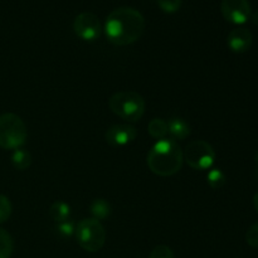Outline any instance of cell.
I'll return each mask as SVG.
<instances>
[{
	"label": "cell",
	"instance_id": "1",
	"mask_svg": "<svg viewBox=\"0 0 258 258\" xmlns=\"http://www.w3.org/2000/svg\"><path fill=\"white\" fill-rule=\"evenodd\" d=\"M145 29V18L139 10L121 7L108 14L105 23L107 39L118 47L130 45L139 40Z\"/></svg>",
	"mask_w": 258,
	"mask_h": 258
},
{
	"label": "cell",
	"instance_id": "2",
	"mask_svg": "<svg viewBox=\"0 0 258 258\" xmlns=\"http://www.w3.org/2000/svg\"><path fill=\"white\" fill-rule=\"evenodd\" d=\"M148 166L155 175L171 176L181 170L184 163L183 150L174 139L158 140L148 153Z\"/></svg>",
	"mask_w": 258,
	"mask_h": 258
},
{
	"label": "cell",
	"instance_id": "3",
	"mask_svg": "<svg viewBox=\"0 0 258 258\" xmlns=\"http://www.w3.org/2000/svg\"><path fill=\"white\" fill-rule=\"evenodd\" d=\"M110 110L127 122H138L145 113L146 103L143 96L135 91H118L108 100Z\"/></svg>",
	"mask_w": 258,
	"mask_h": 258
},
{
	"label": "cell",
	"instance_id": "4",
	"mask_svg": "<svg viewBox=\"0 0 258 258\" xmlns=\"http://www.w3.org/2000/svg\"><path fill=\"white\" fill-rule=\"evenodd\" d=\"M28 138L24 121L18 115L7 112L0 115V148L15 150L22 148Z\"/></svg>",
	"mask_w": 258,
	"mask_h": 258
},
{
	"label": "cell",
	"instance_id": "5",
	"mask_svg": "<svg viewBox=\"0 0 258 258\" xmlns=\"http://www.w3.org/2000/svg\"><path fill=\"white\" fill-rule=\"evenodd\" d=\"M76 238L80 247L90 253L102 249L106 242V231L100 221L85 218L76 226Z\"/></svg>",
	"mask_w": 258,
	"mask_h": 258
},
{
	"label": "cell",
	"instance_id": "6",
	"mask_svg": "<svg viewBox=\"0 0 258 258\" xmlns=\"http://www.w3.org/2000/svg\"><path fill=\"white\" fill-rule=\"evenodd\" d=\"M184 161L194 170H208L216 160L213 146L204 140H194L183 151Z\"/></svg>",
	"mask_w": 258,
	"mask_h": 258
},
{
	"label": "cell",
	"instance_id": "7",
	"mask_svg": "<svg viewBox=\"0 0 258 258\" xmlns=\"http://www.w3.org/2000/svg\"><path fill=\"white\" fill-rule=\"evenodd\" d=\"M73 30H75L76 35L82 40L92 42L101 35L102 25H101L97 15L90 12H83L75 18Z\"/></svg>",
	"mask_w": 258,
	"mask_h": 258
},
{
	"label": "cell",
	"instance_id": "8",
	"mask_svg": "<svg viewBox=\"0 0 258 258\" xmlns=\"http://www.w3.org/2000/svg\"><path fill=\"white\" fill-rule=\"evenodd\" d=\"M221 13L227 22L241 25L249 20L252 8L248 0H222Z\"/></svg>",
	"mask_w": 258,
	"mask_h": 258
},
{
	"label": "cell",
	"instance_id": "9",
	"mask_svg": "<svg viewBox=\"0 0 258 258\" xmlns=\"http://www.w3.org/2000/svg\"><path fill=\"white\" fill-rule=\"evenodd\" d=\"M138 136V131L130 123H116L108 127L106 131L105 139L111 146L122 148L133 143Z\"/></svg>",
	"mask_w": 258,
	"mask_h": 258
},
{
	"label": "cell",
	"instance_id": "10",
	"mask_svg": "<svg viewBox=\"0 0 258 258\" xmlns=\"http://www.w3.org/2000/svg\"><path fill=\"white\" fill-rule=\"evenodd\" d=\"M253 43L252 32L247 28L238 27L234 28L227 38V44L229 49L234 53H246L251 49Z\"/></svg>",
	"mask_w": 258,
	"mask_h": 258
},
{
	"label": "cell",
	"instance_id": "11",
	"mask_svg": "<svg viewBox=\"0 0 258 258\" xmlns=\"http://www.w3.org/2000/svg\"><path fill=\"white\" fill-rule=\"evenodd\" d=\"M168 133L171 135L174 140H184L190 135V126L183 118H171L168 121Z\"/></svg>",
	"mask_w": 258,
	"mask_h": 258
},
{
	"label": "cell",
	"instance_id": "12",
	"mask_svg": "<svg viewBox=\"0 0 258 258\" xmlns=\"http://www.w3.org/2000/svg\"><path fill=\"white\" fill-rule=\"evenodd\" d=\"M71 214H72V211H71L70 204L63 201H55L49 208V217L55 223L68 221L71 219Z\"/></svg>",
	"mask_w": 258,
	"mask_h": 258
},
{
	"label": "cell",
	"instance_id": "13",
	"mask_svg": "<svg viewBox=\"0 0 258 258\" xmlns=\"http://www.w3.org/2000/svg\"><path fill=\"white\" fill-rule=\"evenodd\" d=\"M90 212L92 214V218L97 219V221H102V219H106L110 216L112 208H111V204L108 203V201L103 198H97L91 202Z\"/></svg>",
	"mask_w": 258,
	"mask_h": 258
},
{
	"label": "cell",
	"instance_id": "14",
	"mask_svg": "<svg viewBox=\"0 0 258 258\" xmlns=\"http://www.w3.org/2000/svg\"><path fill=\"white\" fill-rule=\"evenodd\" d=\"M12 165L14 166L17 170H25L32 165V155L29 151L24 148L15 149L12 154Z\"/></svg>",
	"mask_w": 258,
	"mask_h": 258
},
{
	"label": "cell",
	"instance_id": "15",
	"mask_svg": "<svg viewBox=\"0 0 258 258\" xmlns=\"http://www.w3.org/2000/svg\"><path fill=\"white\" fill-rule=\"evenodd\" d=\"M148 133L156 140L165 139L168 135V121L163 118H153L148 125Z\"/></svg>",
	"mask_w": 258,
	"mask_h": 258
},
{
	"label": "cell",
	"instance_id": "16",
	"mask_svg": "<svg viewBox=\"0 0 258 258\" xmlns=\"http://www.w3.org/2000/svg\"><path fill=\"white\" fill-rule=\"evenodd\" d=\"M14 251L12 236L5 229L0 228V258H10Z\"/></svg>",
	"mask_w": 258,
	"mask_h": 258
},
{
	"label": "cell",
	"instance_id": "17",
	"mask_svg": "<svg viewBox=\"0 0 258 258\" xmlns=\"http://www.w3.org/2000/svg\"><path fill=\"white\" fill-rule=\"evenodd\" d=\"M207 181L212 189H221L226 184L227 176L221 169L213 168L207 174Z\"/></svg>",
	"mask_w": 258,
	"mask_h": 258
},
{
	"label": "cell",
	"instance_id": "18",
	"mask_svg": "<svg viewBox=\"0 0 258 258\" xmlns=\"http://www.w3.org/2000/svg\"><path fill=\"white\" fill-rule=\"evenodd\" d=\"M55 231L62 238H71L76 233V226L72 219L55 223Z\"/></svg>",
	"mask_w": 258,
	"mask_h": 258
},
{
	"label": "cell",
	"instance_id": "19",
	"mask_svg": "<svg viewBox=\"0 0 258 258\" xmlns=\"http://www.w3.org/2000/svg\"><path fill=\"white\" fill-rule=\"evenodd\" d=\"M13 212V206L9 198L0 194V224L5 223L10 218Z\"/></svg>",
	"mask_w": 258,
	"mask_h": 258
},
{
	"label": "cell",
	"instance_id": "20",
	"mask_svg": "<svg viewBox=\"0 0 258 258\" xmlns=\"http://www.w3.org/2000/svg\"><path fill=\"white\" fill-rule=\"evenodd\" d=\"M156 2H158L159 8L168 14L178 12L181 7V0H156Z\"/></svg>",
	"mask_w": 258,
	"mask_h": 258
},
{
	"label": "cell",
	"instance_id": "21",
	"mask_svg": "<svg viewBox=\"0 0 258 258\" xmlns=\"http://www.w3.org/2000/svg\"><path fill=\"white\" fill-rule=\"evenodd\" d=\"M149 258H175V256H174V252L170 247L161 244V246H156L150 252Z\"/></svg>",
	"mask_w": 258,
	"mask_h": 258
},
{
	"label": "cell",
	"instance_id": "22",
	"mask_svg": "<svg viewBox=\"0 0 258 258\" xmlns=\"http://www.w3.org/2000/svg\"><path fill=\"white\" fill-rule=\"evenodd\" d=\"M246 242L252 248L258 249V223L252 224L246 232Z\"/></svg>",
	"mask_w": 258,
	"mask_h": 258
},
{
	"label": "cell",
	"instance_id": "23",
	"mask_svg": "<svg viewBox=\"0 0 258 258\" xmlns=\"http://www.w3.org/2000/svg\"><path fill=\"white\" fill-rule=\"evenodd\" d=\"M249 19H252V23H253L254 25H257V27H258V12L252 13V15H251V18H249Z\"/></svg>",
	"mask_w": 258,
	"mask_h": 258
},
{
	"label": "cell",
	"instance_id": "24",
	"mask_svg": "<svg viewBox=\"0 0 258 258\" xmlns=\"http://www.w3.org/2000/svg\"><path fill=\"white\" fill-rule=\"evenodd\" d=\"M253 206H254V209H256L257 213H258V190H257V193L253 196Z\"/></svg>",
	"mask_w": 258,
	"mask_h": 258
},
{
	"label": "cell",
	"instance_id": "25",
	"mask_svg": "<svg viewBox=\"0 0 258 258\" xmlns=\"http://www.w3.org/2000/svg\"><path fill=\"white\" fill-rule=\"evenodd\" d=\"M256 165H257V175H258V153L256 154Z\"/></svg>",
	"mask_w": 258,
	"mask_h": 258
}]
</instances>
